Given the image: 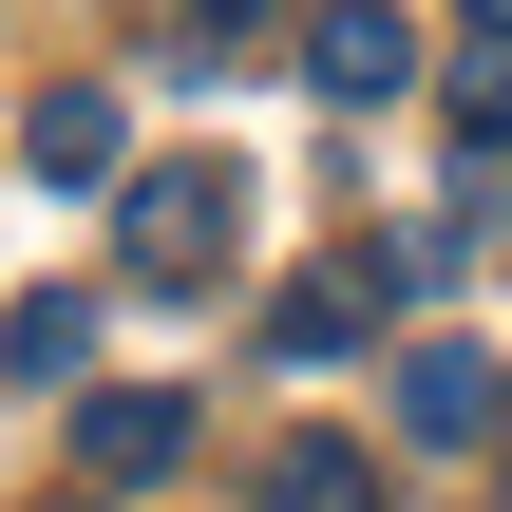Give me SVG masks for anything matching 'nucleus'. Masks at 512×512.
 <instances>
[{"label":"nucleus","mask_w":512,"mask_h":512,"mask_svg":"<svg viewBox=\"0 0 512 512\" xmlns=\"http://www.w3.org/2000/svg\"><path fill=\"white\" fill-rule=\"evenodd\" d=\"M399 437H418V456L512 437V361H494V342H418V361H399Z\"/></svg>","instance_id":"obj_2"},{"label":"nucleus","mask_w":512,"mask_h":512,"mask_svg":"<svg viewBox=\"0 0 512 512\" xmlns=\"http://www.w3.org/2000/svg\"><path fill=\"white\" fill-rule=\"evenodd\" d=\"M247 512H380V456H361V437H266Z\"/></svg>","instance_id":"obj_6"},{"label":"nucleus","mask_w":512,"mask_h":512,"mask_svg":"<svg viewBox=\"0 0 512 512\" xmlns=\"http://www.w3.org/2000/svg\"><path fill=\"white\" fill-rule=\"evenodd\" d=\"M456 228H512V76H456Z\"/></svg>","instance_id":"obj_7"},{"label":"nucleus","mask_w":512,"mask_h":512,"mask_svg":"<svg viewBox=\"0 0 512 512\" xmlns=\"http://www.w3.org/2000/svg\"><path fill=\"white\" fill-rule=\"evenodd\" d=\"M114 228H133V285H209L228 228H247V171H228V152H152V171L114 190Z\"/></svg>","instance_id":"obj_1"},{"label":"nucleus","mask_w":512,"mask_h":512,"mask_svg":"<svg viewBox=\"0 0 512 512\" xmlns=\"http://www.w3.org/2000/svg\"><path fill=\"white\" fill-rule=\"evenodd\" d=\"M456 38H475V57H494V76H512V0H456Z\"/></svg>","instance_id":"obj_10"},{"label":"nucleus","mask_w":512,"mask_h":512,"mask_svg":"<svg viewBox=\"0 0 512 512\" xmlns=\"http://www.w3.org/2000/svg\"><path fill=\"white\" fill-rule=\"evenodd\" d=\"M0 361L76 399V361H95V304H76V285H19V304H0Z\"/></svg>","instance_id":"obj_9"},{"label":"nucleus","mask_w":512,"mask_h":512,"mask_svg":"<svg viewBox=\"0 0 512 512\" xmlns=\"http://www.w3.org/2000/svg\"><path fill=\"white\" fill-rule=\"evenodd\" d=\"M304 76L380 114V95H418V19H399V0H323V19H304Z\"/></svg>","instance_id":"obj_4"},{"label":"nucleus","mask_w":512,"mask_h":512,"mask_svg":"<svg viewBox=\"0 0 512 512\" xmlns=\"http://www.w3.org/2000/svg\"><path fill=\"white\" fill-rule=\"evenodd\" d=\"M19 152H38V171H57V190H114V171H133V114H114V95H95V76H57V95H38V114H19Z\"/></svg>","instance_id":"obj_5"},{"label":"nucleus","mask_w":512,"mask_h":512,"mask_svg":"<svg viewBox=\"0 0 512 512\" xmlns=\"http://www.w3.org/2000/svg\"><path fill=\"white\" fill-rule=\"evenodd\" d=\"M361 323H380V285H285V304H266V361L323 380V361H361Z\"/></svg>","instance_id":"obj_8"},{"label":"nucleus","mask_w":512,"mask_h":512,"mask_svg":"<svg viewBox=\"0 0 512 512\" xmlns=\"http://www.w3.org/2000/svg\"><path fill=\"white\" fill-rule=\"evenodd\" d=\"M190 19H209V38H247V19H266V0H190Z\"/></svg>","instance_id":"obj_11"},{"label":"nucleus","mask_w":512,"mask_h":512,"mask_svg":"<svg viewBox=\"0 0 512 512\" xmlns=\"http://www.w3.org/2000/svg\"><path fill=\"white\" fill-rule=\"evenodd\" d=\"M171 456H190V399H171V380H95V399H76V475H95V494H152Z\"/></svg>","instance_id":"obj_3"}]
</instances>
